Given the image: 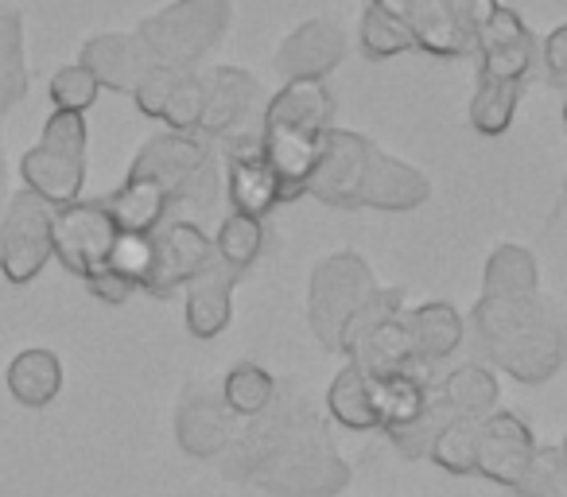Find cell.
<instances>
[{"label":"cell","instance_id":"41","mask_svg":"<svg viewBox=\"0 0 567 497\" xmlns=\"http://www.w3.org/2000/svg\"><path fill=\"white\" fill-rule=\"evenodd\" d=\"M148 265H152V237L121 234L117 249H113V257H110V265H105V269H113L117 277H125L133 288H141L144 277H148Z\"/></svg>","mask_w":567,"mask_h":497},{"label":"cell","instance_id":"27","mask_svg":"<svg viewBox=\"0 0 567 497\" xmlns=\"http://www.w3.org/2000/svg\"><path fill=\"white\" fill-rule=\"evenodd\" d=\"M404 327L412 334L420 365H435L451 358L463 342V315L451 303H424L416 311H404Z\"/></svg>","mask_w":567,"mask_h":497},{"label":"cell","instance_id":"32","mask_svg":"<svg viewBox=\"0 0 567 497\" xmlns=\"http://www.w3.org/2000/svg\"><path fill=\"white\" fill-rule=\"evenodd\" d=\"M451 420H455V412L447 408V401H443V393H440V381H435L427 408L420 412V416L412 420V424L393 427V432H385V435L393 439V447L401 451L404 458H432L435 439H440V432L451 424Z\"/></svg>","mask_w":567,"mask_h":497},{"label":"cell","instance_id":"10","mask_svg":"<svg viewBox=\"0 0 567 497\" xmlns=\"http://www.w3.org/2000/svg\"><path fill=\"white\" fill-rule=\"evenodd\" d=\"M373 156V144L347 128H327L319 141V159L311 167L308 195L327 206H358L365 164Z\"/></svg>","mask_w":567,"mask_h":497},{"label":"cell","instance_id":"5","mask_svg":"<svg viewBox=\"0 0 567 497\" xmlns=\"http://www.w3.org/2000/svg\"><path fill=\"white\" fill-rule=\"evenodd\" d=\"M51 221L55 206L28 187L9 195L0 214V277L9 284H32L51 261Z\"/></svg>","mask_w":567,"mask_h":497},{"label":"cell","instance_id":"11","mask_svg":"<svg viewBox=\"0 0 567 497\" xmlns=\"http://www.w3.org/2000/svg\"><path fill=\"white\" fill-rule=\"evenodd\" d=\"M226 183L234 214H245V218L260 221L280 203V179H276L272 164L265 159L260 128H245L237 136H226Z\"/></svg>","mask_w":567,"mask_h":497},{"label":"cell","instance_id":"22","mask_svg":"<svg viewBox=\"0 0 567 497\" xmlns=\"http://www.w3.org/2000/svg\"><path fill=\"white\" fill-rule=\"evenodd\" d=\"M260 125L303 128V133H327L334 128V97L323 82H284L280 94L265 105Z\"/></svg>","mask_w":567,"mask_h":497},{"label":"cell","instance_id":"31","mask_svg":"<svg viewBox=\"0 0 567 497\" xmlns=\"http://www.w3.org/2000/svg\"><path fill=\"white\" fill-rule=\"evenodd\" d=\"M221 401L234 416L257 420L260 412H268V404L276 401V381L268 370L252 362H241L226 373V385H221Z\"/></svg>","mask_w":567,"mask_h":497},{"label":"cell","instance_id":"42","mask_svg":"<svg viewBox=\"0 0 567 497\" xmlns=\"http://www.w3.org/2000/svg\"><path fill=\"white\" fill-rule=\"evenodd\" d=\"M175 79H179V71L175 66H152L148 71V79L136 86V110L144 113V117H156L159 121V113H164V105H167V94H172V86H175Z\"/></svg>","mask_w":567,"mask_h":497},{"label":"cell","instance_id":"36","mask_svg":"<svg viewBox=\"0 0 567 497\" xmlns=\"http://www.w3.org/2000/svg\"><path fill=\"white\" fill-rule=\"evenodd\" d=\"M520 86H502V82H482L474 86V102H471V121L478 133L497 136L509 128L513 110H517Z\"/></svg>","mask_w":567,"mask_h":497},{"label":"cell","instance_id":"29","mask_svg":"<svg viewBox=\"0 0 567 497\" xmlns=\"http://www.w3.org/2000/svg\"><path fill=\"white\" fill-rule=\"evenodd\" d=\"M327 412L339 420L347 432H378V412L370 401V373L354 362L331 381L327 389Z\"/></svg>","mask_w":567,"mask_h":497},{"label":"cell","instance_id":"23","mask_svg":"<svg viewBox=\"0 0 567 497\" xmlns=\"http://www.w3.org/2000/svg\"><path fill=\"white\" fill-rule=\"evenodd\" d=\"M540 311H544L540 296H482L471 315L474 339H478L482 354L489 358L497 346H505V342L525 331Z\"/></svg>","mask_w":567,"mask_h":497},{"label":"cell","instance_id":"45","mask_svg":"<svg viewBox=\"0 0 567 497\" xmlns=\"http://www.w3.org/2000/svg\"><path fill=\"white\" fill-rule=\"evenodd\" d=\"M9 206V164H4V141H0V214Z\"/></svg>","mask_w":567,"mask_h":497},{"label":"cell","instance_id":"24","mask_svg":"<svg viewBox=\"0 0 567 497\" xmlns=\"http://www.w3.org/2000/svg\"><path fill=\"white\" fill-rule=\"evenodd\" d=\"M110 218L117 221L121 234L152 237L172 214V195L152 179H125L117 195L102 198Z\"/></svg>","mask_w":567,"mask_h":497},{"label":"cell","instance_id":"35","mask_svg":"<svg viewBox=\"0 0 567 497\" xmlns=\"http://www.w3.org/2000/svg\"><path fill=\"white\" fill-rule=\"evenodd\" d=\"M432 463L447 474H474L478 463V424L474 420H451L432 447Z\"/></svg>","mask_w":567,"mask_h":497},{"label":"cell","instance_id":"30","mask_svg":"<svg viewBox=\"0 0 567 497\" xmlns=\"http://www.w3.org/2000/svg\"><path fill=\"white\" fill-rule=\"evenodd\" d=\"M536 288H540V272H536V261L528 249H520V245L494 249V257L486 265L482 296H536Z\"/></svg>","mask_w":567,"mask_h":497},{"label":"cell","instance_id":"33","mask_svg":"<svg viewBox=\"0 0 567 497\" xmlns=\"http://www.w3.org/2000/svg\"><path fill=\"white\" fill-rule=\"evenodd\" d=\"M265 249V226L257 218H245V214H229L218 226V237H214V253L218 261H226L234 272H245Z\"/></svg>","mask_w":567,"mask_h":497},{"label":"cell","instance_id":"3","mask_svg":"<svg viewBox=\"0 0 567 497\" xmlns=\"http://www.w3.org/2000/svg\"><path fill=\"white\" fill-rule=\"evenodd\" d=\"M229 0H175L167 9L141 20L136 35L152 51L156 66L195 71V63L221 40L229 24Z\"/></svg>","mask_w":567,"mask_h":497},{"label":"cell","instance_id":"18","mask_svg":"<svg viewBox=\"0 0 567 497\" xmlns=\"http://www.w3.org/2000/svg\"><path fill=\"white\" fill-rule=\"evenodd\" d=\"M241 272H234L218 253L187 280V331L195 339H214L234 319V284Z\"/></svg>","mask_w":567,"mask_h":497},{"label":"cell","instance_id":"26","mask_svg":"<svg viewBox=\"0 0 567 497\" xmlns=\"http://www.w3.org/2000/svg\"><path fill=\"white\" fill-rule=\"evenodd\" d=\"M9 393L24 408H48L59 393H63V362L51 350H20L9 362Z\"/></svg>","mask_w":567,"mask_h":497},{"label":"cell","instance_id":"13","mask_svg":"<svg viewBox=\"0 0 567 497\" xmlns=\"http://www.w3.org/2000/svg\"><path fill=\"white\" fill-rule=\"evenodd\" d=\"M536 447L540 443H536L533 427L520 416H513V412L497 408L494 416H486L478 424V463H474V470L486 474L497 486L517 489V482L525 478L528 463H533Z\"/></svg>","mask_w":567,"mask_h":497},{"label":"cell","instance_id":"38","mask_svg":"<svg viewBox=\"0 0 567 497\" xmlns=\"http://www.w3.org/2000/svg\"><path fill=\"white\" fill-rule=\"evenodd\" d=\"M416 48V40H412V32L401 24V20H393L389 12H381L378 4H370L362 17V51L370 59H393V55H404V51Z\"/></svg>","mask_w":567,"mask_h":497},{"label":"cell","instance_id":"19","mask_svg":"<svg viewBox=\"0 0 567 497\" xmlns=\"http://www.w3.org/2000/svg\"><path fill=\"white\" fill-rule=\"evenodd\" d=\"M206 156H210V144H203L198 136L159 133L136 152L133 167H128V179H152L175 198V190L183 187V179H187Z\"/></svg>","mask_w":567,"mask_h":497},{"label":"cell","instance_id":"40","mask_svg":"<svg viewBox=\"0 0 567 497\" xmlns=\"http://www.w3.org/2000/svg\"><path fill=\"white\" fill-rule=\"evenodd\" d=\"M517 497H564V463H559V447H536L533 463H528L525 478L513 489Z\"/></svg>","mask_w":567,"mask_h":497},{"label":"cell","instance_id":"1","mask_svg":"<svg viewBox=\"0 0 567 497\" xmlns=\"http://www.w3.org/2000/svg\"><path fill=\"white\" fill-rule=\"evenodd\" d=\"M226 474L276 497H334L350 486V466L327 439L316 404L284 393L229 443Z\"/></svg>","mask_w":567,"mask_h":497},{"label":"cell","instance_id":"46","mask_svg":"<svg viewBox=\"0 0 567 497\" xmlns=\"http://www.w3.org/2000/svg\"><path fill=\"white\" fill-rule=\"evenodd\" d=\"M559 463H564V497H567V439H564V447H559Z\"/></svg>","mask_w":567,"mask_h":497},{"label":"cell","instance_id":"7","mask_svg":"<svg viewBox=\"0 0 567 497\" xmlns=\"http://www.w3.org/2000/svg\"><path fill=\"white\" fill-rule=\"evenodd\" d=\"M214 257V241L203 234L198 221L172 218L152 234V265L141 292L167 300L175 288H187V280Z\"/></svg>","mask_w":567,"mask_h":497},{"label":"cell","instance_id":"2","mask_svg":"<svg viewBox=\"0 0 567 497\" xmlns=\"http://www.w3.org/2000/svg\"><path fill=\"white\" fill-rule=\"evenodd\" d=\"M86 121L82 113H51L35 148L20 156V179L43 203L71 206L86 187Z\"/></svg>","mask_w":567,"mask_h":497},{"label":"cell","instance_id":"39","mask_svg":"<svg viewBox=\"0 0 567 497\" xmlns=\"http://www.w3.org/2000/svg\"><path fill=\"white\" fill-rule=\"evenodd\" d=\"M97 79L82 63H71L51 79V102L59 113H86L97 102Z\"/></svg>","mask_w":567,"mask_h":497},{"label":"cell","instance_id":"20","mask_svg":"<svg viewBox=\"0 0 567 497\" xmlns=\"http://www.w3.org/2000/svg\"><path fill=\"white\" fill-rule=\"evenodd\" d=\"M427 179L416 172V167L401 164L396 156H385V152L373 148L370 164H365L362 175V190H358V206H373V210H416L427 198Z\"/></svg>","mask_w":567,"mask_h":497},{"label":"cell","instance_id":"37","mask_svg":"<svg viewBox=\"0 0 567 497\" xmlns=\"http://www.w3.org/2000/svg\"><path fill=\"white\" fill-rule=\"evenodd\" d=\"M404 311V288H378V296H373L370 303H365L362 311H358L354 319H350L347 327H342L339 334V350H347V354H354L358 346L365 342V334H373L381 323H389V319H396Z\"/></svg>","mask_w":567,"mask_h":497},{"label":"cell","instance_id":"6","mask_svg":"<svg viewBox=\"0 0 567 497\" xmlns=\"http://www.w3.org/2000/svg\"><path fill=\"white\" fill-rule=\"evenodd\" d=\"M117 237L121 229L110 218L105 203H82L79 198V203L55 210V221H51V257H59L66 272L86 280L110 265Z\"/></svg>","mask_w":567,"mask_h":497},{"label":"cell","instance_id":"9","mask_svg":"<svg viewBox=\"0 0 567 497\" xmlns=\"http://www.w3.org/2000/svg\"><path fill=\"white\" fill-rule=\"evenodd\" d=\"M381 12L401 20L412 32L416 48L440 59H463L478 51L471 24L458 12V0H373Z\"/></svg>","mask_w":567,"mask_h":497},{"label":"cell","instance_id":"14","mask_svg":"<svg viewBox=\"0 0 567 497\" xmlns=\"http://www.w3.org/2000/svg\"><path fill=\"white\" fill-rule=\"evenodd\" d=\"M79 63L94 74L97 86L117 90V94H136V86L148 79L156 59L136 32H102L82 43Z\"/></svg>","mask_w":567,"mask_h":497},{"label":"cell","instance_id":"44","mask_svg":"<svg viewBox=\"0 0 567 497\" xmlns=\"http://www.w3.org/2000/svg\"><path fill=\"white\" fill-rule=\"evenodd\" d=\"M544 66H548L551 82L567 90V24L556 28L548 35V43H544Z\"/></svg>","mask_w":567,"mask_h":497},{"label":"cell","instance_id":"25","mask_svg":"<svg viewBox=\"0 0 567 497\" xmlns=\"http://www.w3.org/2000/svg\"><path fill=\"white\" fill-rule=\"evenodd\" d=\"M32 74H28L24 51V17L17 0H0V121L24 102Z\"/></svg>","mask_w":567,"mask_h":497},{"label":"cell","instance_id":"21","mask_svg":"<svg viewBox=\"0 0 567 497\" xmlns=\"http://www.w3.org/2000/svg\"><path fill=\"white\" fill-rule=\"evenodd\" d=\"M435 377L432 373H378L370 377V401L378 412V432L404 427L427 408Z\"/></svg>","mask_w":567,"mask_h":497},{"label":"cell","instance_id":"47","mask_svg":"<svg viewBox=\"0 0 567 497\" xmlns=\"http://www.w3.org/2000/svg\"><path fill=\"white\" fill-rule=\"evenodd\" d=\"M564 121H567V105H564Z\"/></svg>","mask_w":567,"mask_h":497},{"label":"cell","instance_id":"17","mask_svg":"<svg viewBox=\"0 0 567 497\" xmlns=\"http://www.w3.org/2000/svg\"><path fill=\"white\" fill-rule=\"evenodd\" d=\"M206 82V110H203V128L206 136H237L245 133L252 110H257L260 86L252 74L237 71V66H214L210 74H203Z\"/></svg>","mask_w":567,"mask_h":497},{"label":"cell","instance_id":"8","mask_svg":"<svg viewBox=\"0 0 567 497\" xmlns=\"http://www.w3.org/2000/svg\"><path fill=\"white\" fill-rule=\"evenodd\" d=\"M489 362L525 385H540V381L556 377L559 365L567 362V319L544 303L540 315L520 334H513L505 346H497Z\"/></svg>","mask_w":567,"mask_h":497},{"label":"cell","instance_id":"15","mask_svg":"<svg viewBox=\"0 0 567 497\" xmlns=\"http://www.w3.org/2000/svg\"><path fill=\"white\" fill-rule=\"evenodd\" d=\"M347 59V35L331 20H308L276 51V71L284 82H323Z\"/></svg>","mask_w":567,"mask_h":497},{"label":"cell","instance_id":"16","mask_svg":"<svg viewBox=\"0 0 567 497\" xmlns=\"http://www.w3.org/2000/svg\"><path fill=\"white\" fill-rule=\"evenodd\" d=\"M175 439L195 458L221 455V451H229V443L237 439L234 412L226 408V401H221L218 393L195 389V393L183 396L179 412H175Z\"/></svg>","mask_w":567,"mask_h":497},{"label":"cell","instance_id":"12","mask_svg":"<svg viewBox=\"0 0 567 497\" xmlns=\"http://www.w3.org/2000/svg\"><path fill=\"white\" fill-rule=\"evenodd\" d=\"M478 59H482V82H502V86H520L533 71L536 59V40L528 35V28L520 24V17L505 4H497V12L478 28Z\"/></svg>","mask_w":567,"mask_h":497},{"label":"cell","instance_id":"34","mask_svg":"<svg viewBox=\"0 0 567 497\" xmlns=\"http://www.w3.org/2000/svg\"><path fill=\"white\" fill-rule=\"evenodd\" d=\"M203 110H206L203 74L179 71V79H175L172 94H167V105H164V113H159V121H164L172 133H195L198 121H203Z\"/></svg>","mask_w":567,"mask_h":497},{"label":"cell","instance_id":"43","mask_svg":"<svg viewBox=\"0 0 567 497\" xmlns=\"http://www.w3.org/2000/svg\"><path fill=\"white\" fill-rule=\"evenodd\" d=\"M86 288H90V292H94L102 303H125L128 296L136 292V288L128 284L125 277H117L113 269H97L94 277H86Z\"/></svg>","mask_w":567,"mask_h":497},{"label":"cell","instance_id":"28","mask_svg":"<svg viewBox=\"0 0 567 497\" xmlns=\"http://www.w3.org/2000/svg\"><path fill=\"white\" fill-rule=\"evenodd\" d=\"M440 393L458 420H474V424L494 416L497 401H502L497 377L486 365H458V370H451L447 377H440Z\"/></svg>","mask_w":567,"mask_h":497},{"label":"cell","instance_id":"4","mask_svg":"<svg viewBox=\"0 0 567 497\" xmlns=\"http://www.w3.org/2000/svg\"><path fill=\"white\" fill-rule=\"evenodd\" d=\"M378 296V280H373L370 265L347 249V253H331L327 261L316 265L311 272V296H308V315L311 331L327 350H339V334L365 303Z\"/></svg>","mask_w":567,"mask_h":497}]
</instances>
